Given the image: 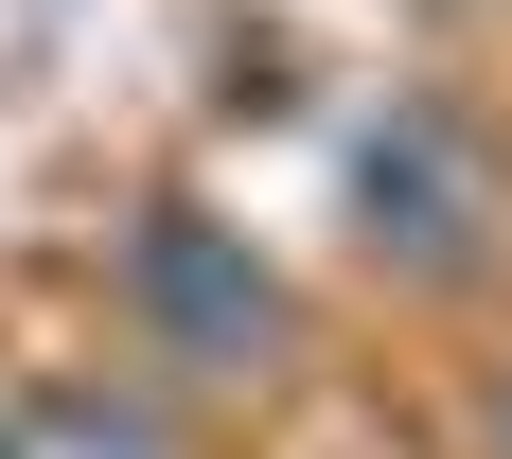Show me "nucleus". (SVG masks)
Segmentation results:
<instances>
[{"label":"nucleus","instance_id":"nucleus-4","mask_svg":"<svg viewBox=\"0 0 512 459\" xmlns=\"http://www.w3.org/2000/svg\"><path fill=\"white\" fill-rule=\"evenodd\" d=\"M477 459H512V354L477 371Z\"/></svg>","mask_w":512,"mask_h":459},{"label":"nucleus","instance_id":"nucleus-5","mask_svg":"<svg viewBox=\"0 0 512 459\" xmlns=\"http://www.w3.org/2000/svg\"><path fill=\"white\" fill-rule=\"evenodd\" d=\"M0 459H18V442H0Z\"/></svg>","mask_w":512,"mask_h":459},{"label":"nucleus","instance_id":"nucleus-1","mask_svg":"<svg viewBox=\"0 0 512 459\" xmlns=\"http://www.w3.org/2000/svg\"><path fill=\"white\" fill-rule=\"evenodd\" d=\"M124 318H142V354L195 371V389L301 371V283H283L212 195H142V230H124Z\"/></svg>","mask_w":512,"mask_h":459},{"label":"nucleus","instance_id":"nucleus-2","mask_svg":"<svg viewBox=\"0 0 512 459\" xmlns=\"http://www.w3.org/2000/svg\"><path fill=\"white\" fill-rule=\"evenodd\" d=\"M354 230H371V265H407V283H460V265L495 248V159H477V124L442 89H389V106H371Z\"/></svg>","mask_w":512,"mask_h":459},{"label":"nucleus","instance_id":"nucleus-3","mask_svg":"<svg viewBox=\"0 0 512 459\" xmlns=\"http://www.w3.org/2000/svg\"><path fill=\"white\" fill-rule=\"evenodd\" d=\"M0 442L18 459H177V424H159V389H36V407H0Z\"/></svg>","mask_w":512,"mask_h":459}]
</instances>
